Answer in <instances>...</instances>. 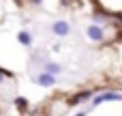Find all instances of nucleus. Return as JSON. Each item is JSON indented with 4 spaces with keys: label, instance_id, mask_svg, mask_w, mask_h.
Wrapping results in <instances>:
<instances>
[{
    "label": "nucleus",
    "instance_id": "nucleus-1",
    "mask_svg": "<svg viewBox=\"0 0 122 116\" xmlns=\"http://www.w3.org/2000/svg\"><path fill=\"white\" fill-rule=\"evenodd\" d=\"M107 101H122V93H114V90H103L99 95H94L90 99V108H97L101 103H107Z\"/></svg>",
    "mask_w": 122,
    "mask_h": 116
},
{
    "label": "nucleus",
    "instance_id": "nucleus-2",
    "mask_svg": "<svg viewBox=\"0 0 122 116\" xmlns=\"http://www.w3.org/2000/svg\"><path fill=\"white\" fill-rule=\"evenodd\" d=\"M86 37H88L90 41H94V43H101V41H105V28L92 22V24L86 28Z\"/></svg>",
    "mask_w": 122,
    "mask_h": 116
},
{
    "label": "nucleus",
    "instance_id": "nucleus-3",
    "mask_svg": "<svg viewBox=\"0 0 122 116\" xmlns=\"http://www.w3.org/2000/svg\"><path fill=\"white\" fill-rule=\"evenodd\" d=\"M51 32L56 34V37H66V34H71V24L66 22V19H56L54 24H51Z\"/></svg>",
    "mask_w": 122,
    "mask_h": 116
},
{
    "label": "nucleus",
    "instance_id": "nucleus-4",
    "mask_svg": "<svg viewBox=\"0 0 122 116\" xmlns=\"http://www.w3.org/2000/svg\"><path fill=\"white\" fill-rule=\"evenodd\" d=\"M94 97V93L92 90H81V93H77V95H73L66 103L71 105V108H77V105H81V103H86V101H90Z\"/></svg>",
    "mask_w": 122,
    "mask_h": 116
},
{
    "label": "nucleus",
    "instance_id": "nucleus-5",
    "mask_svg": "<svg viewBox=\"0 0 122 116\" xmlns=\"http://www.w3.org/2000/svg\"><path fill=\"white\" fill-rule=\"evenodd\" d=\"M34 82H36L39 86H43V88H51V86H56V75L43 71V73H39V75L34 77Z\"/></svg>",
    "mask_w": 122,
    "mask_h": 116
},
{
    "label": "nucleus",
    "instance_id": "nucleus-6",
    "mask_svg": "<svg viewBox=\"0 0 122 116\" xmlns=\"http://www.w3.org/2000/svg\"><path fill=\"white\" fill-rule=\"evenodd\" d=\"M17 41H19V45L30 47L34 39H32V32H30V30H19V32H17Z\"/></svg>",
    "mask_w": 122,
    "mask_h": 116
},
{
    "label": "nucleus",
    "instance_id": "nucleus-7",
    "mask_svg": "<svg viewBox=\"0 0 122 116\" xmlns=\"http://www.w3.org/2000/svg\"><path fill=\"white\" fill-rule=\"evenodd\" d=\"M43 71H47V73H51V75H60V73H62V67L56 65V62H45Z\"/></svg>",
    "mask_w": 122,
    "mask_h": 116
},
{
    "label": "nucleus",
    "instance_id": "nucleus-8",
    "mask_svg": "<svg viewBox=\"0 0 122 116\" xmlns=\"http://www.w3.org/2000/svg\"><path fill=\"white\" fill-rule=\"evenodd\" d=\"M13 103H15V108H17L19 112H26V110H28V99H26V97H21V95H19V97H15V99H13Z\"/></svg>",
    "mask_w": 122,
    "mask_h": 116
},
{
    "label": "nucleus",
    "instance_id": "nucleus-9",
    "mask_svg": "<svg viewBox=\"0 0 122 116\" xmlns=\"http://www.w3.org/2000/svg\"><path fill=\"white\" fill-rule=\"evenodd\" d=\"M92 17H94V24H99V26H105V24H107V19H109V17H107V15H103V13H94Z\"/></svg>",
    "mask_w": 122,
    "mask_h": 116
},
{
    "label": "nucleus",
    "instance_id": "nucleus-10",
    "mask_svg": "<svg viewBox=\"0 0 122 116\" xmlns=\"http://www.w3.org/2000/svg\"><path fill=\"white\" fill-rule=\"evenodd\" d=\"M28 2H30V4H36V6H41V4H43V0H28Z\"/></svg>",
    "mask_w": 122,
    "mask_h": 116
},
{
    "label": "nucleus",
    "instance_id": "nucleus-11",
    "mask_svg": "<svg viewBox=\"0 0 122 116\" xmlns=\"http://www.w3.org/2000/svg\"><path fill=\"white\" fill-rule=\"evenodd\" d=\"M75 116H86V112H77V114H75Z\"/></svg>",
    "mask_w": 122,
    "mask_h": 116
}]
</instances>
